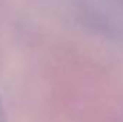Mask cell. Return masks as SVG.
<instances>
[{"instance_id":"1","label":"cell","mask_w":123,"mask_h":122,"mask_svg":"<svg viewBox=\"0 0 123 122\" xmlns=\"http://www.w3.org/2000/svg\"><path fill=\"white\" fill-rule=\"evenodd\" d=\"M0 122H6V112H4L1 101H0Z\"/></svg>"}]
</instances>
